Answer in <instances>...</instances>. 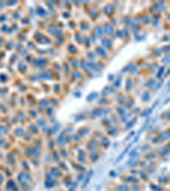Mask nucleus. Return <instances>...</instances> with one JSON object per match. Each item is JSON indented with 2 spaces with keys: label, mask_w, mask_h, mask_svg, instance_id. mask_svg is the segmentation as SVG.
I'll use <instances>...</instances> for the list:
<instances>
[{
  "label": "nucleus",
  "mask_w": 170,
  "mask_h": 191,
  "mask_svg": "<svg viewBox=\"0 0 170 191\" xmlns=\"http://www.w3.org/2000/svg\"><path fill=\"white\" fill-rule=\"evenodd\" d=\"M132 144H133V143H131V144H128V146H127L126 148H125V149H124V150H123V152H122V154L120 155V156H118V158H117V160H116V162H115L116 164H117V162H118V161H120V160H121L122 159H123V157L125 155H126V153H128V149H130V147H131V145H132Z\"/></svg>",
  "instance_id": "obj_1"
},
{
  "label": "nucleus",
  "mask_w": 170,
  "mask_h": 191,
  "mask_svg": "<svg viewBox=\"0 0 170 191\" xmlns=\"http://www.w3.org/2000/svg\"><path fill=\"white\" fill-rule=\"evenodd\" d=\"M128 190H129V187L128 186H127L126 184H122L121 186L119 187L118 188V190L119 191H128Z\"/></svg>",
  "instance_id": "obj_2"
},
{
  "label": "nucleus",
  "mask_w": 170,
  "mask_h": 191,
  "mask_svg": "<svg viewBox=\"0 0 170 191\" xmlns=\"http://www.w3.org/2000/svg\"><path fill=\"white\" fill-rule=\"evenodd\" d=\"M110 175H111V176H112H112H114V175H115V172H111Z\"/></svg>",
  "instance_id": "obj_3"
}]
</instances>
